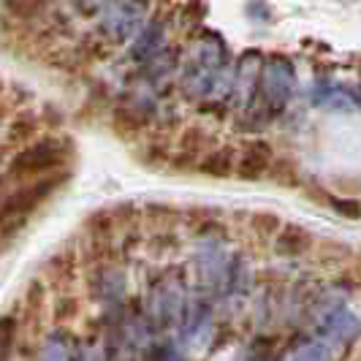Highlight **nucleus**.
<instances>
[{
  "mask_svg": "<svg viewBox=\"0 0 361 361\" xmlns=\"http://www.w3.org/2000/svg\"><path fill=\"white\" fill-rule=\"evenodd\" d=\"M41 361H73L68 337L66 334H52L44 345V350H41Z\"/></svg>",
  "mask_w": 361,
  "mask_h": 361,
  "instance_id": "9d476101",
  "label": "nucleus"
},
{
  "mask_svg": "<svg viewBox=\"0 0 361 361\" xmlns=\"http://www.w3.org/2000/svg\"><path fill=\"white\" fill-rule=\"evenodd\" d=\"M361 334V318L350 310H331L324 321V340L329 345L334 343H353Z\"/></svg>",
  "mask_w": 361,
  "mask_h": 361,
  "instance_id": "39448f33",
  "label": "nucleus"
},
{
  "mask_svg": "<svg viewBox=\"0 0 361 361\" xmlns=\"http://www.w3.org/2000/svg\"><path fill=\"white\" fill-rule=\"evenodd\" d=\"M161 44H163V25L161 22H152L147 25L145 30L139 33L136 44H133V57L136 60H149L155 54L161 52Z\"/></svg>",
  "mask_w": 361,
  "mask_h": 361,
  "instance_id": "0eeeda50",
  "label": "nucleus"
},
{
  "mask_svg": "<svg viewBox=\"0 0 361 361\" xmlns=\"http://www.w3.org/2000/svg\"><path fill=\"white\" fill-rule=\"evenodd\" d=\"M264 54L258 49H247L239 57L234 73H231V104L239 109H250L258 95V79H261Z\"/></svg>",
  "mask_w": 361,
  "mask_h": 361,
  "instance_id": "7ed1b4c3",
  "label": "nucleus"
},
{
  "mask_svg": "<svg viewBox=\"0 0 361 361\" xmlns=\"http://www.w3.org/2000/svg\"><path fill=\"white\" fill-rule=\"evenodd\" d=\"M331 356H334V348L326 340H310L293 350L290 361H331Z\"/></svg>",
  "mask_w": 361,
  "mask_h": 361,
  "instance_id": "1a4fd4ad",
  "label": "nucleus"
},
{
  "mask_svg": "<svg viewBox=\"0 0 361 361\" xmlns=\"http://www.w3.org/2000/svg\"><path fill=\"white\" fill-rule=\"evenodd\" d=\"M223 87L231 92V73H228V47L220 36L207 33L201 36L188 54L182 68V92L190 101L204 98H223Z\"/></svg>",
  "mask_w": 361,
  "mask_h": 361,
  "instance_id": "f257e3e1",
  "label": "nucleus"
},
{
  "mask_svg": "<svg viewBox=\"0 0 361 361\" xmlns=\"http://www.w3.org/2000/svg\"><path fill=\"white\" fill-rule=\"evenodd\" d=\"M310 247H312V236L302 226H286L274 242V250L280 255H305Z\"/></svg>",
  "mask_w": 361,
  "mask_h": 361,
  "instance_id": "423d86ee",
  "label": "nucleus"
},
{
  "mask_svg": "<svg viewBox=\"0 0 361 361\" xmlns=\"http://www.w3.org/2000/svg\"><path fill=\"white\" fill-rule=\"evenodd\" d=\"M201 171H207V174H212V177H228V174L234 171V149H231V147L215 149L212 155L204 158Z\"/></svg>",
  "mask_w": 361,
  "mask_h": 361,
  "instance_id": "6e6552de",
  "label": "nucleus"
},
{
  "mask_svg": "<svg viewBox=\"0 0 361 361\" xmlns=\"http://www.w3.org/2000/svg\"><path fill=\"white\" fill-rule=\"evenodd\" d=\"M6 3H8V8L17 11V14H22V11H33V8L41 6V0H6Z\"/></svg>",
  "mask_w": 361,
  "mask_h": 361,
  "instance_id": "f8f14e48",
  "label": "nucleus"
},
{
  "mask_svg": "<svg viewBox=\"0 0 361 361\" xmlns=\"http://www.w3.org/2000/svg\"><path fill=\"white\" fill-rule=\"evenodd\" d=\"M293 92H296V68L288 57L271 54L269 60H264L261 79H258V98L269 120L288 106Z\"/></svg>",
  "mask_w": 361,
  "mask_h": 361,
  "instance_id": "f03ea898",
  "label": "nucleus"
},
{
  "mask_svg": "<svg viewBox=\"0 0 361 361\" xmlns=\"http://www.w3.org/2000/svg\"><path fill=\"white\" fill-rule=\"evenodd\" d=\"M271 161H274L271 147L267 142H261V139H253V142L245 145L239 161H236V174L242 180H261L269 171Z\"/></svg>",
  "mask_w": 361,
  "mask_h": 361,
  "instance_id": "20e7f679",
  "label": "nucleus"
},
{
  "mask_svg": "<svg viewBox=\"0 0 361 361\" xmlns=\"http://www.w3.org/2000/svg\"><path fill=\"white\" fill-rule=\"evenodd\" d=\"M331 207L334 209H340L343 215L348 217H359L361 215V207H359V201H343V199H331Z\"/></svg>",
  "mask_w": 361,
  "mask_h": 361,
  "instance_id": "9b49d317",
  "label": "nucleus"
}]
</instances>
